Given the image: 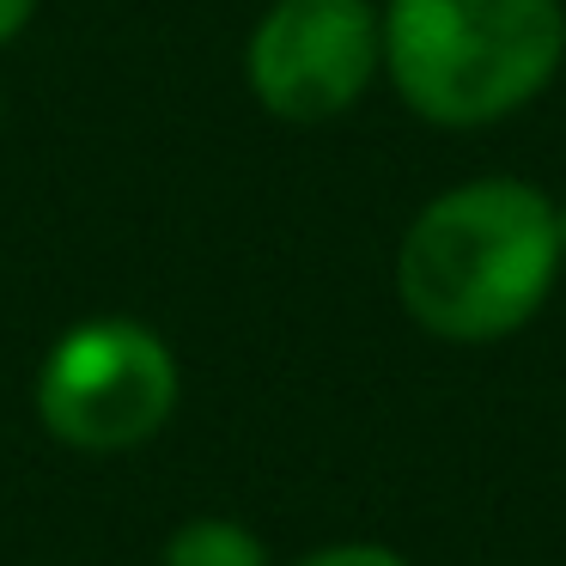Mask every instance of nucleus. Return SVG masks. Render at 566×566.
<instances>
[{"instance_id": "nucleus-3", "label": "nucleus", "mask_w": 566, "mask_h": 566, "mask_svg": "<svg viewBox=\"0 0 566 566\" xmlns=\"http://www.w3.org/2000/svg\"><path fill=\"white\" fill-rule=\"evenodd\" d=\"M177 359L159 329L135 317H86L43 354L38 420L67 451H135L171 420Z\"/></svg>"}, {"instance_id": "nucleus-8", "label": "nucleus", "mask_w": 566, "mask_h": 566, "mask_svg": "<svg viewBox=\"0 0 566 566\" xmlns=\"http://www.w3.org/2000/svg\"><path fill=\"white\" fill-rule=\"evenodd\" d=\"M560 250H566V208H560Z\"/></svg>"}, {"instance_id": "nucleus-7", "label": "nucleus", "mask_w": 566, "mask_h": 566, "mask_svg": "<svg viewBox=\"0 0 566 566\" xmlns=\"http://www.w3.org/2000/svg\"><path fill=\"white\" fill-rule=\"evenodd\" d=\"M31 13H38V0H0V43H13L31 25Z\"/></svg>"}, {"instance_id": "nucleus-4", "label": "nucleus", "mask_w": 566, "mask_h": 566, "mask_svg": "<svg viewBox=\"0 0 566 566\" xmlns=\"http://www.w3.org/2000/svg\"><path fill=\"white\" fill-rule=\"evenodd\" d=\"M384 62V19L371 0H274L250 31L244 74L262 111L286 123H329L366 98Z\"/></svg>"}, {"instance_id": "nucleus-1", "label": "nucleus", "mask_w": 566, "mask_h": 566, "mask_svg": "<svg viewBox=\"0 0 566 566\" xmlns=\"http://www.w3.org/2000/svg\"><path fill=\"white\" fill-rule=\"evenodd\" d=\"M560 256V208L536 184L481 177L415 213L396 250V293L439 342H500L536 317Z\"/></svg>"}, {"instance_id": "nucleus-5", "label": "nucleus", "mask_w": 566, "mask_h": 566, "mask_svg": "<svg viewBox=\"0 0 566 566\" xmlns=\"http://www.w3.org/2000/svg\"><path fill=\"white\" fill-rule=\"evenodd\" d=\"M165 566H269V548L238 517H189L165 542Z\"/></svg>"}, {"instance_id": "nucleus-6", "label": "nucleus", "mask_w": 566, "mask_h": 566, "mask_svg": "<svg viewBox=\"0 0 566 566\" xmlns=\"http://www.w3.org/2000/svg\"><path fill=\"white\" fill-rule=\"evenodd\" d=\"M298 566H408V560H402V554H390V548H378V542H342V548L305 554Z\"/></svg>"}, {"instance_id": "nucleus-2", "label": "nucleus", "mask_w": 566, "mask_h": 566, "mask_svg": "<svg viewBox=\"0 0 566 566\" xmlns=\"http://www.w3.org/2000/svg\"><path fill=\"white\" fill-rule=\"evenodd\" d=\"M566 55L560 0H390L384 67L408 111L444 128L512 116Z\"/></svg>"}]
</instances>
